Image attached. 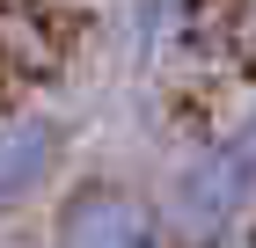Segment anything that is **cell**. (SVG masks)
<instances>
[{
  "instance_id": "3957f363",
  "label": "cell",
  "mask_w": 256,
  "mask_h": 248,
  "mask_svg": "<svg viewBox=\"0 0 256 248\" xmlns=\"http://www.w3.org/2000/svg\"><path fill=\"white\" fill-rule=\"evenodd\" d=\"M66 153V132L59 117L44 110H22V117H0V219H15L30 197L52 183V168H59Z\"/></svg>"
},
{
  "instance_id": "7a4b0ae2",
  "label": "cell",
  "mask_w": 256,
  "mask_h": 248,
  "mask_svg": "<svg viewBox=\"0 0 256 248\" xmlns=\"http://www.w3.org/2000/svg\"><path fill=\"white\" fill-rule=\"evenodd\" d=\"M52 248H168L154 205L124 183H80L52 219Z\"/></svg>"
},
{
  "instance_id": "6da1fadb",
  "label": "cell",
  "mask_w": 256,
  "mask_h": 248,
  "mask_svg": "<svg viewBox=\"0 0 256 248\" xmlns=\"http://www.w3.org/2000/svg\"><path fill=\"white\" fill-rule=\"evenodd\" d=\"M249 212V132H220L168 175V197L154 205L161 241L176 248H227Z\"/></svg>"
}]
</instances>
